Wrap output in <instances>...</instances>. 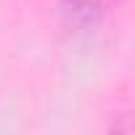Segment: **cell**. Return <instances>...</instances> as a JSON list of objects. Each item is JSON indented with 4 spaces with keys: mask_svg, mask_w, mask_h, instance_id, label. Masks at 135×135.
Listing matches in <instances>:
<instances>
[{
    "mask_svg": "<svg viewBox=\"0 0 135 135\" xmlns=\"http://www.w3.org/2000/svg\"><path fill=\"white\" fill-rule=\"evenodd\" d=\"M103 19V0H61V21L72 35H90Z\"/></svg>",
    "mask_w": 135,
    "mask_h": 135,
    "instance_id": "1",
    "label": "cell"
}]
</instances>
